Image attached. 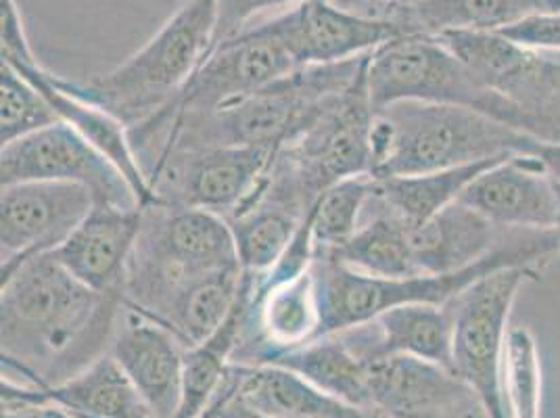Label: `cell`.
Returning <instances> with one entry per match:
<instances>
[{
    "label": "cell",
    "instance_id": "obj_41",
    "mask_svg": "<svg viewBox=\"0 0 560 418\" xmlns=\"http://www.w3.org/2000/svg\"><path fill=\"white\" fill-rule=\"evenodd\" d=\"M385 2H387V0H385Z\"/></svg>",
    "mask_w": 560,
    "mask_h": 418
},
{
    "label": "cell",
    "instance_id": "obj_11",
    "mask_svg": "<svg viewBox=\"0 0 560 418\" xmlns=\"http://www.w3.org/2000/svg\"><path fill=\"white\" fill-rule=\"evenodd\" d=\"M96 206L91 188L18 183L0 197V277L36 256L55 254Z\"/></svg>",
    "mask_w": 560,
    "mask_h": 418
},
{
    "label": "cell",
    "instance_id": "obj_4",
    "mask_svg": "<svg viewBox=\"0 0 560 418\" xmlns=\"http://www.w3.org/2000/svg\"><path fill=\"white\" fill-rule=\"evenodd\" d=\"M213 30L215 0H185L162 30L117 68L82 84L63 80V86L132 130L158 116L187 86L210 53Z\"/></svg>",
    "mask_w": 560,
    "mask_h": 418
},
{
    "label": "cell",
    "instance_id": "obj_16",
    "mask_svg": "<svg viewBox=\"0 0 560 418\" xmlns=\"http://www.w3.org/2000/svg\"><path fill=\"white\" fill-rule=\"evenodd\" d=\"M337 335L343 337L364 364L385 356H415L454 372V316L450 303L397 305L364 325L351 326Z\"/></svg>",
    "mask_w": 560,
    "mask_h": 418
},
{
    "label": "cell",
    "instance_id": "obj_12",
    "mask_svg": "<svg viewBox=\"0 0 560 418\" xmlns=\"http://www.w3.org/2000/svg\"><path fill=\"white\" fill-rule=\"evenodd\" d=\"M266 24L302 68L358 59L394 38L408 36L392 18L360 15L332 0H302Z\"/></svg>",
    "mask_w": 560,
    "mask_h": 418
},
{
    "label": "cell",
    "instance_id": "obj_10",
    "mask_svg": "<svg viewBox=\"0 0 560 418\" xmlns=\"http://www.w3.org/2000/svg\"><path fill=\"white\" fill-rule=\"evenodd\" d=\"M0 183H71L91 188L98 204L140 208L124 174L66 121L2 144Z\"/></svg>",
    "mask_w": 560,
    "mask_h": 418
},
{
    "label": "cell",
    "instance_id": "obj_25",
    "mask_svg": "<svg viewBox=\"0 0 560 418\" xmlns=\"http://www.w3.org/2000/svg\"><path fill=\"white\" fill-rule=\"evenodd\" d=\"M257 364H275L304 376L320 392L332 395L355 408L373 410L366 364L348 348L341 335L318 337L302 348L272 353ZM254 367V364H252Z\"/></svg>",
    "mask_w": 560,
    "mask_h": 418
},
{
    "label": "cell",
    "instance_id": "obj_22",
    "mask_svg": "<svg viewBox=\"0 0 560 418\" xmlns=\"http://www.w3.org/2000/svg\"><path fill=\"white\" fill-rule=\"evenodd\" d=\"M412 229L378 197L374 181L373 197L362 213L358 231L337 252H318L335 257L355 272L378 279H404L420 275L412 254Z\"/></svg>",
    "mask_w": 560,
    "mask_h": 418
},
{
    "label": "cell",
    "instance_id": "obj_9",
    "mask_svg": "<svg viewBox=\"0 0 560 418\" xmlns=\"http://www.w3.org/2000/svg\"><path fill=\"white\" fill-rule=\"evenodd\" d=\"M491 91L536 117L546 139L560 142V71L544 50L521 47L498 30H465L438 36Z\"/></svg>",
    "mask_w": 560,
    "mask_h": 418
},
{
    "label": "cell",
    "instance_id": "obj_27",
    "mask_svg": "<svg viewBox=\"0 0 560 418\" xmlns=\"http://www.w3.org/2000/svg\"><path fill=\"white\" fill-rule=\"evenodd\" d=\"M504 158H491L483 162L427 174L374 178L376 193L401 220H406L410 227H420L433 216H438L442 209L458 201L465 188L477 176H481L493 163L502 162Z\"/></svg>",
    "mask_w": 560,
    "mask_h": 418
},
{
    "label": "cell",
    "instance_id": "obj_38",
    "mask_svg": "<svg viewBox=\"0 0 560 418\" xmlns=\"http://www.w3.org/2000/svg\"><path fill=\"white\" fill-rule=\"evenodd\" d=\"M557 188H559V220H557V227H555V233H557V239H559L560 245V185L557 183Z\"/></svg>",
    "mask_w": 560,
    "mask_h": 418
},
{
    "label": "cell",
    "instance_id": "obj_24",
    "mask_svg": "<svg viewBox=\"0 0 560 418\" xmlns=\"http://www.w3.org/2000/svg\"><path fill=\"white\" fill-rule=\"evenodd\" d=\"M539 13H557L552 0H419L389 4L387 18L408 34L442 36L465 30H502Z\"/></svg>",
    "mask_w": 560,
    "mask_h": 418
},
{
    "label": "cell",
    "instance_id": "obj_5",
    "mask_svg": "<svg viewBox=\"0 0 560 418\" xmlns=\"http://www.w3.org/2000/svg\"><path fill=\"white\" fill-rule=\"evenodd\" d=\"M366 86L374 112L404 101L450 105L548 140L536 117L486 86L438 36L408 34L373 50L366 61Z\"/></svg>",
    "mask_w": 560,
    "mask_h": 418
},
{
    "label": "cell",
    "instance_id": "obj_37",
    "mask_svg": "<svg viewBox=\"0 0 560 418\" xmlns=\"http://www.w3.org/2000/svg\"><path fill=\"white\" fill-rule=\"evenodd\" d=\"M199 418H220V415H218V402L213 399V404H211L210 408Z\"/></svg>",
    "mask_w": 560,
    "mask_h": 418
},
{
    "label": "cell",
    "instance_id": "obj_35",
    "mask_svg": "<svg viewBox=\"0 0 560 418\" xmlns=\"http://www.w3.org/2000/svg\"><path fill=\"white\" fill-rule=\"evenodd\" d=\"M440 418H491L488 408L483 406V402L479 399V395H472L465 399L463 404H458L456 408L447 410L445 415Z\"/></svg>",
    "mask_w": 560,
    "mask_h": 418
},
{
    "label": "cell",
    "instance_id": "obj_17",
    "mask_svg": "<svg viewBox=\"0 0 560 418\" xmlns=\"http://www.w3.org/2000/svg\"><path fill=\"white\" fill-rule=\"evenodd\" d=\"M371 408L387 418H440L475 392L440 364L415 356H385L366 364Z\"/></svg>",
    "mask_w": 560,
    "mask_h": 418
},
{
    "label": "cell",
    "instance_id": "obj_20",
    "mask_svg": "<svg viewBox=\"0 0 560 418\" xmlns=\"http://www.w3.org/2000/svg\"><path fill=\"white\" fill-rule=\"evenodd\" d=\"M226 383L233 397L266 417L275 418H378L320 392L304 376L275 364H231Z\"/></svg>",
    "mask_w": 560,
    "mask_h": 418
},
{
    "label": "cell",
    "instance_id": "obj_7",
    "mask_svg": "<svg viewBox=\"0 0 560 418\" xmlns=\"http://www.w3.org/2000/svg\"><path fill=\"white\" fill-rule=\"evenodd\" d=\"M300 68L293 53L268 24L247 27L243 34L211 48L180 94L158 116L132 128V132H153L174 121L210 116Z\"/></svg>",
    "mask_w": 560,
    "mask_h": 418
},
{
    "label": "cell",
    "instance_id": "obj_34",
    "mask_svg": "<svg viewBox=\"0 0 560 418\" xmlns=\"http://www.w3.org/2000/svg\"><path fill=\"white\" fill-rule=\"evenodd\" d=\"M529 155H534L546 167V172L552 176L555 183L560 185V142L536 139L532 142Z\"/></svg>",
    "mask_w": 560,
    "mask_h": 418
},
{
    "label": "cell",
    "instance_id": "obj_30",
    "mask_svg": "<svg viewBox=\"0 0 560 418\" xmlns=\"http://www.w3.org/2000/svg\"><path fill=\"white\" fill-rule=\"evenodd\" d=\"M61 121L47 96L9 66H0V142L9 144Z\"/></svg>",
    "mask_w": 560,
    "mask_h": 418
},
{
    "label": "cell",
    "instance_id": "obj_8",
    "mask_svg": "<svg viewBox=\"0 0 560 418\" xmlns=\"http://www.w3.org/2000/svg\"><path fill=\"white\" fill-rule=\"evenodd\" d=\"M277 151L266 147H208L165 158L149 185L164 206L208 209L231 218L261 185Z\"/></svg>",
    "mask_w": 560,
    "mask_h": 418
},
{
    "label": "cell",
    "instance_id": "obj_39",
    "mask_svg": "<svg viewBox=\"0 0 560 418\" xmlns=\"http://www.w3.org/2000/svg\"><path fill=\"white\" fill-rule=\"evenodd\" d=\"M387 2H392V4H415L419 0H387Z\"/></svg>",
    "mask_w": 560,
    "mask_h": 418
},
{
    "label": "cell",
    "instance_id": "obj_6",
    "mask_svg": "<svg viewBox=\"0 0 560 418\" xmlns=\"http://www.w3.org/2000/svg\"><path fill=\"white\" fill-rule=\"evenodd\" d=\"M537 279L539 268H500L450 302L454 316L452 369L479 395L491 418H509L502 390L509 318L521 287Z\"/></svg>",
    "mask_w": 560,
    "mask_h": 418
},
{
    "label": "cell",
    "instance_id": "obj_36",
    "mask_svg": "<svg viewBox=\"0 0 560 418\" xmlns=\"http://www.w3.org/2000/svg\"><path fill=\"white\" fill-rule=\"evenodd\" d=\"M544 53L550 59V63L555 66V70L560 71V50H544Z\"/></svg>",
    "mask_w": 560,
    "mask_h": 418
},
{
    "label": "cell",
    "instance_id": "obj_23",
    "mask_svg": "<svg viewBox=\"0 0 560 418\" xmlns=\"http://www.w3.org/2000/svg\"><path fill=\"white\" fill-rule=\"evenodd\" d=\"M257 277L243 272V287L231 314L203 344L185 353L183 402L176 418H199L220 394L226 372L241 346L247 316L256 295Z\"/></svg>",
    "mask_w": 560,
    "mask_h": 418
},
{
    "label": "cell",
    "instance_id": "obj_29",
    "mask_svg": "<svg viewBox=\"0 0 560 418\" xmlns=\"http://www.w3.org/2000/svg\"><path fill=\"white\" fill-rule=\"evenodd\" d=\"M502 390L509 418L541 417V360L536 337L527 326L509 330L502 362Z\"/></svg>",
    "mask_w": 560,
    "mask_h": 418
},
{
    "label": "cell",
    "instance_id": "obj_1",
    "mask_svg": "<svg viewBox=\"0 0 560 418\" xmlns=\"http://www.w3.org/2000/svg\"><path fill=\"white\" fill-rule=\"evenodd\" d=\"M2 372L25 385L66 381L105 356L124 307L117 295L82 285L55 254L32 257L0 277Z\"/></svg>",
    "mask_w": 560,
    "mask_h": 418
},
{
    "label": "cell",
    "instance_id": "obj_13",
    "mask_svg": "<svg viewBox=\"0 0 560 418\" xmlns=\"http://www.w3.org/2000/svg\"><path fill=\"white\" fill-rule=\"evenodd\" d=\"M109 353L155 417L176 418L187 348L170 328L124 303Z\"/></svg>",
    "mask_w": 560,
    "mask_h": 418
},
{
    "label": "cell",
    "instance_id": "obj_32",
    "mask_svg": "<svg viewBox=\"0 0 560 418\" xmlns=\"http://www.w3.org/2000/svg\"><path fill=\"white\" fill-rule=\"evenodd\" d=\"M516 45L534 50H560V13H539L498 30Z\"/></svg>",
    "mask_w": 560,
    "mask_h": 418
},
{
    "label": "cell",
    "instance_id": "obj_21",
    "mask_svg": "<svg viewBox=\"0 0 560 418\" xmlns=\"http://www.w3.org/2000/svg\"><path fill=\"white\" fill-rule=\"evenodd\" d=\"M243 287V268L231 266L176 282L160 303L144 314L170 328L185 348L211 337L231 314Z\"/></svg>",
    "mask_w": 560,
    "mask_h": 418
},
{
    "label": "cell",
    "instance_id": "obj_40",
    "mask_svg": "<svg viewBox=\"0 0 560 418\" xmlns=\"http://www.w3.org/2000/svg\"><path fill=\"white\" fill-rule=\"evenodd\" d=\"M555 2V9H557V13L560 11V0H552Z\"/></svg>",
    "mask_w": 560,
    "mask_h": 418
},
{
    "label": "cell",
    "instance_id": "obj_26",
    "mask_svg": "<svg viewBox=\"0 0 560 418\" xmlns=\"http://www.w3.org/2000/svg\"><path fill=\"white\" fill-rule=\"evenodd\" d=\"M226 220L233 229L236 256L243 272L264 277L284 256L305 218L264 197L257 188L256 195Z\"/></svg>",
    "mask_w": 560,
    "mask_h": 418
},
{
    "label": "cell",
    "instance_id": "obj_2",
    "mask_svg": "<svg viewBox=\"0 0 560 418\" xmlns=\"http://www.w3.org/2000/svg\"><path fill=\"white\" fill-rule=\"evenodd\" d=\"M374 178L440 172L527 153L536 137L450 105L404 101L374 112Z\"/></svg>",
    "mask_w": 560,
    "mask_h": 418
},
{
    "label": "cell",
    "instance_id": "obj_19",
    "mask_svg": "<svg viewBox=\"0 0 560 418\" xmlns=\"http://www.w3.org/2000/svg\"><path fill=\"white\" fill-rule=\"evenodd\" d=\"M516 233L458 199L412 229V254L420 275H452L491 256Z\"/></svg>",
    "mask_w": 560,
    "mask_h": 418
},
{
    "label": "cell",
    "instance_id": "obj_31",
    "mask_svg": "<svg viewBox=\"0 0 560 418\" xmlns=\"http://www.w3.org/2000/svg\"><path fill=\"white\" fill-rule=\"evenodd\" d=\"M298 2L302 0H215V30L211 48L243 34L257 13Z\"/></svg>",
    "mask_w": 560,
    "mask_h": 418
},
{
    "label": "cell",
    "instance_id": "obj_15",
    "mask_svg": "<svg viewBox=\"0 0 560 418\" xmlns=\"http://www.w3.org/2000/svg\"><path fill=\"white\" fill-rule=\"evenodd\" d=\"M144 208L98 204L55 252L71 277L96 293L124 300L128 266L139 243Z\"/></svg>",
    "mask_w": 560,
    "mask_h": 418
},
{
    "label": "cell",
    "instance_id": "obj_18",
    "mask_svg": "<svg viewBox=\"0 0 560 418\" xmlns=\"http://www.w3.org/2000/svg\"><path fill=\"white\" fill-rule=\"evenodd\" d=\"M2 402L55 404L75 418H158L109 351L52 385H18L2 379Z\"/></svg>",
    "mask_w": 560,
    "mask_h": 418
},
{
    "label": "cell",
    "instance_id": "obj_42",
    "mask_svg": "<svg viewBox=\"0 0 560 418\" xmlns=\"http://www.w3.org/2000/svg\"><path fill=\"white\" fill-rule=\"evenodd\" d=\"M559 13H560V11H559Z\"/></svg>",
    "mask_w": 560,
    "mask_h": 418
},
{
    "label": "cell",
    "instance_id": "obj_28",
    "mask_svg": "<svg viewBox=\"0 0 560 418\" xmlns=\"http://www.w3.org/2000/svg\"><path fill=\"white\" fill-rule=\"evenodd\" d=\"M374 176H353L330 186L310 211L314 254L337 252L358 231L362 213L373 197Z\"/></svg>",
    "mask_w": 560,
    "mask_h": 418
},
{
    "label": "cell",
    "instance_id": "obj_3",
    "mask_svg": "<svg viewBox=\"0 0 560 418\" xmlns=\"http://www.w3.org/2000/svg\"><path fill=\"white\" fill-rule=\"evenodd\" d=\"M557 252H560V245L555 231H518L504 247L467 270L452 275H415L404 279L369 277L339 264L327 254H314L323 316L320 337L364 325L397 305H445L493 270L511 266L539 268Z\"/></svg>",
    "mask_w": 560,
    "mask_h": 418
},
{
    "label": "cell",
    "instance_id": "obj_33",
    "mask_svg": "<svg viewBox=\"0 0 560 418\" xmlns=\"http://www.w3.org/2000/svg\"><path fill=\"white\" fill-rule=\"evenodd\" d=\"M2 418H75L55 404L2 402Z\"/></svg>",
    "mask_w": 560,
    "mask_h": 418
},
{
    "label": "cell",
    "instance_id": "obj_14",
    "mask_svg": "<svg viewBox=\"0 0 560 418\" xmlns=\"http://www.w3.org/2000/svg\"><path fill=\"white\" fill-rule=\"evenodd\" d=\"M460 201L502 229L555 231L559 220L557 183L529 153L493 163L465 188Z\"/></svg>",
    "mask_w": 560,
    "mask_h": 418
}]
</instances>
